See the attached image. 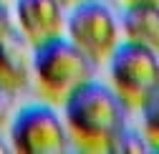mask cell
Listing matches in <instances>:
<instances>
[{
  "mask_svg": "<svg viewBox=\"0 0 159 154\" xmlns=\"http://www.w3.org/2000/svg\"><path fill=\"white\" fill-rule=\"evenodd\" d=\"M61 106L68 137L84 152H109L119 131L126 126L129 106L109 84L93 76L78 84Z\"/></svg>",
  "mask_w": 159,
  "mask_h": 154,
  "instance_id": "6da1fadb",
  "label": "cell"
},
{
  "mask_svg": "<svg viewBox=\"0 0 159 154\" xmlns=\"http://www.w3.org/2000/svg\"><path fill=\"white\" fill-rule=\"evenodd\" d=\"M30 76L46 101L61 104L86 79H91V61L66 35H56L30 48Z\"/></svg>",
  "mask_w": 159,
  "mask_h": 154,
  "instance_id": "7a4b0ae2",
  "label": "cell"
},
{
  "mask_svg": "<svg viewBox=\"0 0 159 154\" xmlns=\"http://www.w3.org/2000/svg\"><path fill=\"white\" fill-rule=\"evenodd\" d=\"M106 61H109V79H111L109 86L119 93V99L129 109H139L149 96L157 93L159 88L157 48L121 38Z\"/></svg>",
  "mask_w": 159,
  "mask_h": 154,
  "instance_id": "3957f363",
  "label": "cell"
},
{
  "mask_svg": "<svg viewBox=\"0 0 159 154\" xmlns=\"http://www.w3.org/2000/svg\"><path fill=\"white\" fill-rule=\"evenodd\" d=\"M63 35L91 63H104L121 41L119 20L104 0H78L68 5Z\"/></svg>",
  "mask_w": 159,
  "mask_h": 154,
  "instance_id": "277c9868",
  "label": "cell"
},
{
  "mask_svg": "<svg viewBox=\"0 0 159 154\" xmlns=\"http://www.w3.org/2000/svg\"><path fill=\"white\" fill-rule=\"evenodd\" d=\"M68 142L66 121L51 101L28 104L10 121V149L18 154H61Z\"/></svg>",
  "mask_w": 159,
  "mask_h": 154,
  "instance_id": "5b68a950",
  "label": "cell"
},
{
  "mask_svg": "<svg viewBox=\"0 0 159 154\" xmlns=\"http://www.w3.org/2000/svg\"><path fill=\"white\" fill-rule=\"evenodd\" d=\"M13 20L15 30L30 46H38L48 38L63 35L66 5L61 0H15Z\"/></svg>",
  "mask_w": 159,
  "mask_h": 154,
  "instance_id": "8992f818",
  "label": "cell"
},
{
  "mask_svg": "<svg viewBox=\"0 0 159 154\" xmlns=\"http://www.w3.org/2000/svg\"><path fill=\"white\" fill-rule=\"evenodd\" d=\"M30 43L13 30L0 41V88L20 91L30 81Z\"/></svg>",
  "mask_w": 159,
  "mask_h": 154,
  "instance_id": "52a82bcc",
  "label": "cell"
},
{
  "mask_svg": "<svg viewBox=\"0 0 159 154\" xmlns=\"http://www.w3.org/2000/svg\"><path fill=\"white\" fill-rule=\"evenodd\" d=\"M119 30L124 41L159 48V0L126 3L119 18Z\"/></svg>",
  "mask_w": 159,
  "mask_h": 154,
  "instance_id": "ba28073f",
  "label": "cell"
},
{
  "mask_svg": "<svg viewBox=\"0 0 159 154\" xmlns=\"http://www.w3.org/2000/svg\"><path fill=\"white\" fill-rule=\"evenodd\" d=\"M147 149H152V147H149V142L142 137V134H139L136 129L124 126L121 131H119V137L114 139L109 152H147Z\"/></svg>",
  "mask_w": 159,
  "mask_h": 154,
  "instance_id": "9c48e42d",
  "label": "cell"
},
{
  "mask_svg": "<svg viewBox=\"0 0 159 154\" xmlns=\"http://www.w3.org/2000/svg\"><path fill=\"white\" fill-rule=\"evenodd\" d=\"M144 111V139L149 142V147L157 149V139H159V129H157V111H159V104H157V93L149 96V99L139 106Z\"/></svg>",
  "mask_w": 159,
  "mask_h": 154,
  "instance_id": "30bf717a",
  "label": "cell"
},
{
  "mask_svg": "<svg viewBox=\"0 0 159 154\" xmlns=\"http://www.w3.org/2000/svg\"><path fill=\"white\" fill-rule=\"evenodd\" d=\"M15 30V20H13V10L8 8L5 0H0V41L5 35H10Z\"/></svg>",
  "mask_w": 159,
  "mask_h": 154,
  "instance_id": "8fae6325",
  "label": "cell"
},
{
  "mask_svg": "<svg viewBox=\"0 0 159 154\" xmlns=\"http://www.w3.org/2000/svg\"><path fill=\"white\" fill-rule=\"evenodd\" d=\"M3 152H10V142H5V137L0 134V154Z\"/></svg>",
  "mask_w": 159,
  "mask_h": 154,
  "instance_id": "7c38bea8",
  "label": "cell"
},
{
  "mask_svg": "<svg viewBox=\"0 0 159 154\" xmlns=\"http://www.w3.org/2000/svg\"><path fill=\"white\" fill-rule=\"evenodd\" d=\"M61 3H63V5L68 8V5H73V3H78V0H61Z\"/></svg>",
  "mask_w": 159,
  "mask_h": 154,
  "instance_id": "4fadbf2b",
  "label": "cell"
},
{
  "mask_svg": "<svg viewBox=\"0 0 159 154\" xmlns=\"http://www.w3.org/2000/svg\"><path fill=\"white\" fill-rule=\"evenodd\" d=\"M124 3H142V0H124Z\"/></svg>",
  "mask_w": 159,
  "mask_h": 154,
  "instance_id": "5bb4252c",
  "label": "cell"
},
{
  "mask_svg": "<svg viewBox=\"0 0 159 154\" xmlns=\"http://www.w3.org/2000/svg\"><path fill=\"white\" fill-rule=\"evenodd\" d=\"M0 91H3V88H0Z\"/></svg>",
  "mask_w": 159,
  "mask_h": 154,
  "instance_id": "9a60e30c",
  "label": "cell"
}]
</instances>
